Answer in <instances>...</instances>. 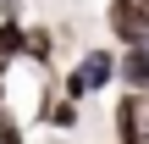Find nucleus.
<instances>
[{
    "label": "nucleus",
    "instance_id": "f257e3e1",
    "mask_svg": "<svg viewBox=\"0 0 149 144\" xmlns=\"http://www.w3.org/2000/svg\"><path fill=\"white\" fill-rule=\"evenodd\" d=\"M116 67H122V55H116V50H105V44H94V50H83V55L66 67L61 94H72V100L83 105L88 94H100V89H111V83H116Z\"/></svg>",
    "mask_w": 149,
    "mask_h": 144
},
{
    "label": "nucleus",
    "instance_id": "f03ea898",
    "mask_svg": "<svg viewBox=\"0 0 149 144\" xmlns=\"http://www.w3.org/2000/svg\"><path fill=\"white\" fill-rule=\"evenodd\" d=\"M116 144H149V94L144 89L116 94Z\"/></svg>",
    "mask_w": 149,
    "mask_h": 144
},
{
    "label": "nucleus",
    "instance_id": "7ed1b4c3",
    "mask_svg": "<svg viewBox=\"0 0 149 144\" xmlns=\"http://www.w3.org/2000/svg\"><path fill=\"white\" fill-rule=\"evenodd\" d=\"M105 22H111V33H116V39H122L127 50L149 39V17H138V11H133L127 0H111V6H105Z\"/></svg>",
    "mask_w": 149,
    "mask_h": 144
},
{
    "label": "nucleus",
    "instance_id": "20e7f679",
    "mask_svg": "<svg viewBox=\"0 0 149 144\" xmlns=\"http://www.w3.org/2000/svg\"><path fill=\"white\" fill-rule=\"evenodd\" d=\"M39 122H50L55 133H72V128L83 122V105H77L72 94H50V100L39 105Z\"/></svg>",
    "mask_w": 149,
    "mask_h": 144
},
{
    "label": "nucleus",
    "instance_id": "39448f33",
    "mask_svg": "<svg viewBox=\"0 0 149 144\" xmlns=\"http://www.w3.org/2000/svg\"><path fill=\"white\" fill-rule=\"evenodd\" d=\"M116 78H122V89H144V94H149V39L133 44V50H122Z\"/></svg>",
    "mask_w": 149,
    "mask_h": 144
},
{
    "label": "nucleus",
    "instance_id": "423d86ee",
    "mask_svg": "<svg viewBox=\"0 0 149 144\" xmlns=\"http://www.w3.org/2000/svg\"><path fill=\"white\" fill-rule=\"evenodd\" d=\"M50 55H55V33H50L44 22H33V28H28V61L50 67Z\"/></svg>",
    "mask_w": 149,
    "mask_h": 144
},
{
    "label": "nucleus",
    "instance_id": "0eeeda50",
    "mask_svg": "<svg viewBox=\"0 0 149 144\" xmlns=\"http://www.w3.org/2000/svg\"><path fill=\"white\" fill-rule=\"evenodd\" d=\"M0 144H28L22 139V122H17L11 111H0Z\"/></svg>",
    "mask_w": 149,
    "mask_h": 144
},
{
    "label": "nucleus",
    "instance_id": "6e6552de",
    "mask_svg": "<svg viewBox=\"0 0 149 144\" xmlns=\"http://www.w3.org/2000/svg\"><path fill=\"white\" fill-rule=\"evenodd\" d=\"M127 6H133V11H138V17H149V0H127Z\"/></svg>",
    "mask_w": 149,
    "mask_h": 144
},
{
    "label": "nucleus",
    "instance_id": "1a4fd4ad",
    "mask_svg": "<svg viewBox=\"0 0 149 144\" xmlns=\"http://www.w3.org/2000/svg\"><path fill=\"white\" fill-rule=\"evenodd\" d=\"M6 72H11V61H6V55H0V78H6Z\"/></svg>",
    "mask_w": 149,
    "mask_h": 144
},
{
    "label": "nucleus",
    "instance_id": "9d476101",
    "mask_svg": "<svg viewBox=\"0 0 149 144\" xmlns=\"http://www.w3.org/2000/svg\"><path fill=\"white\" fill-rule=\"evenodd\" d=\"M0 111H6V78H0Z\"/></svg>",
    "mask_w": 149,
    "mask_h": 144
},
{
    "label": "nucleus",
    "instance_id": "9b49d317",
    "mask_svg": "<svg viewBox=\"0 0 149 144\" xmlns=\"http://www.w3.org/2000/svg\"><path fill=\"white\" fill-rule=\"evenodd\" d=\"M0 6H6V0H0Z\"/></svg>",
    "mask_w": 149,
    "mask_h": 144
}]
</instances>
